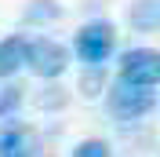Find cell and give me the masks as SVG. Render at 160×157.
<instances>
[{
    "label": "cell",
    "mask_w": 160,
    "mask_h": 157,
    "mask_svg": "<svg viewBox=\"0 0 160 157\" xmlns=\"http://www.w3.org/2000/svg\"><path fill=\"white\" fill-rule=\"evenodd\" d=\"M26 66L44 80H55L66 73L69 66V51L62 48L58 40L51 37H37V40H26Z\"/></svg>",
    "instance_id": "obj_1"
},
{
    "label": "cell",
    "mask_w": 160,
    "mask_h": 157,
    "mask_svg": "<svg viewBox=\"0 0 160 157\" xmlns=\"http://www.w3.org/2000/svg\"><path fill=\"white\" fill-rule=\"evenodd\" d=\"M109 106H113L117 117L138 121V117H146V113L157 106V88H138V84H128V80L117 77V84H113V91H109Z\"/></svg>",
    "instance_id": "obj_2"
},
{
    "label": "cell",
    "mask_w": 160,
    "mask_h": 157,
    "mask_svg": "<svg viewBox=\"0 0 160 157\" xmlns=\"http://www.w3.org/2000/svg\"><path fill=\"white\" fill-rule=\"evenodd\" d=\"M113 44H117L113 22H88V26L77 33V55L88 62V66H102V62L113 55Z\"/></svg>",
    "instance_id": "obj_3"
},
{
    "label": "cell",
    "mask_w": 160,
    "mask_h": 157,
    "mask_svg": "<svg viewBox=\"0 0 160 157\" xmlns=\"http://www.w3.org/2000/svg\"><path fill=\"white\" fill-rule=\"evenodd\" d=\"M120 80L138 84V88H157L160 80V55L153 48H131L120 59Z\"/></svg>",
    "instance_id": "obj_4"
},
{
    "label": "cell",
    "mask_w": 160,
    "mask_h": 157,
    "mask_svg": "<svg viewBox=\"0 0 160 157\" xmlns=\"http://www.w3.org/2000/svg\"><path fill=\"white\" fill-rule=\"evenodd\" d=\"M33 154V135L22 124L0 128V157H29Z\"/></svg>",
    "instance_id": "obj_5"
},
{
    "label": "cell",
    "mask_w": 160,
    "mask_h": 157,
    "mask_svg": "<svg viewBox=\"0 0 160 157\" xmlns=\"http://www.w3.org/2000/svg\"><path fill=\"white\" fill-rule=\"evenodd\" d=\"M22 66H26V40H22V37L0 40V80L15 77Z\"/></svg>",
    "instance_id": "obj_6"
},
{
    "label": "cell",
    "mask_w": 160,
    "mask_h": 157,
    "mask_svg": "<svg viewBox=\"0 0 160 157\" xmlns=\"http://www.w3.org/2000/svg\"><path fill=\"white\" fill-rule=\"evenodd\" d=\"M18 106H22V88L18 84H4L0 88V117H15Z\"/></svg>",
    "instance_id": "obj_7"
},
{
    "label": "cell",
    "mask_w": 160,
    "mask_h": 157,
    "mask_svg": "<svg viewBox=\"0 0 160 157\" xmlns=\"http://www.w3.org/2000/svg\"><path fill=\"white\" fill-rule=\"evenodd\" d=\"M73 157H109V143H102V139H84Z\"/></svg>",
    "instance_id": "obj_8"
},
{
    "label": "cell",
    "mask_w": 160,
    "mask_h": 157,
    "mask_svg": "<svg viewBox=\"0 0 160 157\" xmlns=\"http://www.w3.org/2000/svg\"><path fill=\"white\" fill-rule=\"evenodd\" d=\"M138 4H142V15H131V19L138 22V26H146V30H149V26H153V15H149V11H153V4H157V0H138Z\"/></svg>",
    "instance_id": "obj_9"
}]
</instances>
